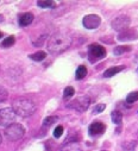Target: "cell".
Returning <instances> with one entry per match:
<instances>
[{"instance_id":"cell-26","label":"cell","mask_w":138,"mask_h":151,"mask_svg":"<svg viewBox=\"0 0 138 151\" xmlns=\"http://www.w3.org/2000/svg\"><path fill=\"white\" fill-rule=\"evenodd\" d=\"M0 144H1V134H0Z\"/></svg>"},{"instance_id":"cell-13","label":"cell","mask_w":138,"mask_h":151,"mask_svg":"<svg viewBox=\"0 0 138 151\" xmlns=\"http://www.w3.org/2000/svg\"><path fill=\"white\" fill-rule=\"evenodd\" d=\"M111 118H112V122L117 125L121 124V120H123V114L119 112V111H113L112 114H111Z\"/></svg>"},{"instance_id":"cell-6","label":"cell","mask_w":138,"mask_h":151,"mask_svg":"<svg viewBox=\"0 0 138 151\" xmlns=\"http://www.w3.org/2000/svg\"><path fill=\"white\" fill-rule=\"evenodd\" d=\"M88 54H89V58L91 61H98V60H101L106 56V50L104 47L99 45V44H92L89 45V49H88Z\"/></svg>"},{"instance_id":"cell-23","label":"cell","mask_w":138,"mask_h":151,"mask_svg":"<svg viewBox=\"0 0 138 151\" xmlns=\"http://www.w3.org/2000/svg\"><path fill=\"white\" fill-rule=\"evenodd\" d=\"M58 120V118L57 117H55V116H51V117H48V118H45L44 119V126H50V125H52L54 123H56Z\"/></svg>"},{"instance_id":"cell-5","label":"cell","mask_w":138,"mask_h":151,"mask_svg":"<svg viewBox=\"0 0 138 151\" xmlns=\"http://www.w3.org/2000/svg\"><path fill=\"white\" fill-rule=\"evenodd\" d=\"M89 104H91V99L88 96H80L74 101H72L68 105V107L75 109L76 112H85L89 107Z\"/></svg>"},{"instance_id":"cell-24","label":"cell","mask_w":138,"mask_h":151,"mask_svg":"<svg viewBox=\"0 0 138 151\" xmlns=\"http://www.w3.org/2000/svg\"><path fill=\"white\" fill-rule=\"evenodd\" d=\"M105 108H106V105H105V104H99V105H96V106L94 107L93 113H95V114H96V113H101Z\"/></svg>"},{"instance_id":"cell-28","label":"cell","mask_w":138,"mask_h":151,"mask_svg":"<svg viewBox=\"0 0 138 151\" xmlns=\"http://www.w3.org/2000/svg\"><path fill=\"white\" fill-rule=\"evenodd\" d=\"M102 151H105V150H102Z\"/></svg>"},{"instance_id":"cell-21","label":"cell","mask_w":138,"mask_h":151,"mask_svg":"<svg viewBox=\"0 0 138 151\" xmlns=\"http://www.w3.org/2000/svg\"><path fill=\"white\" fill-rule=\"evenodd\" d=\"M37 5H38L40 7H42V9H51V7H54L56 4H55V1H38Z\"/></svg>"},{"instance_id":"cell-27","label":"cell","mask_w":138,"mask_h":151,"mask_svg":"<svg viewBox=\"0 0 138 151\" xmlns=\"http://www.w3.org/2000/svg\"><path fill=\"white\" fill-rule=\"evenodd\" d=\"M1 37H3V33H1V32H0V38H1Z\"/></svg>"},{"instance_id":"cell-9","label":"cell","mask_w":138,"mask_h":151,"mask_svg":"<svg viewBox=\"0 0 138 151\" xmlns=\"http://www.w3.org/2000/svg\"><path fill=\"white\" fill-rule=\"evenodd\" d=\"M137 38H138L137 31L136 30H131V29H127V30L120 32L119 36H118V40L119 41H123V42L124 41H134Z\"/></svg>"},{"instance_id":"cell-7","label":"cell","mask_w":138,"mask_h":151,"mask_svg":"<svg viewBox=\"0 0 138 151\" xmlns=\"http://www.w3.org/2000/svg\"><path fill=\"white\" fill-rule=\"evenodd\" d=\"M130 23H131V20H130V18H129L127 16H120V17H117V18L112 22V27H113L116 31L123 32V31H125V30L129 29Z\"/></svg>"},{"instance_id":"cell-17","label":"cell","mask_w":138,"mask_h":151,"mask_svg":"<svg viewBox=\"0 0 138 151\" xmlns=\"http://www.w3.org/2000/svg\"><path fill=\"white\" fill-rule=\"evenodd\" d=\"M130 50H131L130 47H117V48L113 50V54H114L116 56H119V55H121V54H124V52H126V51H130Z\"/></svg>"},{"instance_id":"cell-8","label":"cell","mask_w":138,"mask_h":151,"mask_svg":"<svg viewBox=\"0 0 138 151\" xmlns=\"http://www.w3.org/2000/svg\"><path fill=\"white\" fill-rule=\"evenodd\" d=\"M82 24L86 29L88 30H94L96 27H99V25L101 24V18L96 14H88L83 18Z\"/></svg>"},{"instance_id":"cell-1","label":"cell","mask_w":138,"mask_h":151,"mask_svg":"<svg viewBox=\"0 0 138 151\" xmlns=\"http://www.w3.org/2000/svg\"><path fill=\"white\" fill-rule=\"evenodd\" d=\"M72 44V38L65 33H55L48 41V50L50 54L57 55L65 51Z\"/></svg>"},{"instance_id":"cell-15","label":"cell","mask_w":138,"mask_h":151,"mask_svg":"<svg viewBox=\"0 0 138 151\" xmlns=\"http://www.w3.org/2000/svg\"><path fill=\"white\" fill-rule=\"evenodd\" d=\"M86 75H87V68L85 65H80L78 68V70H76V79L81 80V79H83L86 76Z\"/></svg>"},{"instance_id":"cell-20","label":"cell","mask_w":138,"mask_h":151,"mask_svg":"<svg viewBox=\"0 0 138 151\" xmlns=\"http://www.w3.org/2000/svg\"><path fill=\"white\" fill-rule=\"evenodd\" d=\"M136 145H137V143L133 142V140H131V142L124 143V144H123V149H124L125 151H133L134 147H136Z\"/></svg>"},{"instance_id":"cell-18","label":"cell","mask_w":138,"mask_h":151,"mask_svg":"<svg viewBox=\"0 0 138 151\" xmlns=\"http://www.w3.org/2000/svg\"><path fill=\"white\" fill-rule=\"evenodd\" d=\"M7 98H9V93H7L6 88L0 85V102L6 101V100H7Z\"/></svg>"},{"instance_id":"cell-19","label":"cell","mask_w":138,"mask_h":151,"mask_svg":"<svg viewBox=\"0 0 138 151\" xmlns=\"http://www.w3.org/2000/svg\"><path fill=\"white\" fill-rule=\"evenodd\" d=\"M75 94V89L73 87H67L63 92V98L64 99H69V98H72L73 95Z\"/></svg>"},{"instance_id":"cell-2","label":"cell","mask_w":138,"mask_h":151,"mask_svg":"<svg viewBox=\"0 0 138 151\" xmlns=\"http://www.w3.org/2000/svg\"><path fill=\"white\" fill-rule=\"evenodd\" d=\"M36 104L29 98H18L12 104V109L17 116H20L23 118L32 116L36 112Z\"/></svg>"},{"instance_id":"cell-16","label":"cell","mask_w":138,"mask_h":151,"mask_svg":"<svg viewBox=\"0 0 138 151\" xmlns=\"http://www.w3.org/2000/svg\"><path fill=\"white\" fill-rule=\"evenodd\" d=\"M14 42H16L14 37H13V36H10V37H7V38H5V40L3 41L1 47H3V48H10V47H12V45L14 44Z\"/></svg>"},{"instance_id":"cell-14","label":"cell","mask_w":138,"mask_h":151,"mask_svg":"<svg viewBox=\"0 0 138 151\" xmlns=\"http://www.w3.org/2000/svg\"><path fill=\"white\" fill-rule=\"evenodd\" d=\"M45 56H47V54L44 51H38V52H34V54L30 55V58L33 60V61L40 62V61H43L45 58Z\"/></svg>"},{"instance_id":"cell-12","label":"cell","mask_w":138,"mask_h":151,"mask_svg":"<svg viewBox=\"0 0 138 151\" xmlns=\"http://www.w3.org/2000/svg\"><path fill=\"white\" fill-rule=\"evenodd\" d=\"M123 69H124V67H113V68H110V69H107L105 73H104V76H105V78H112L113 75L118 74Z\"/></svg>"},{"instance_id":"cell-3","label":"cell","mask_w":138,"mask_h":151,"mask_svg":"<svg viewBox=\"0 0 138 151\" xmlns=\"http://www.w3.org/2000/svg\"><path fill=\"white\" fill-rule=\"evenodd\" d=\"M24 133H25V129L20 124H12L9 127H6V130H5V136L11 142L20 139L24 136Z\"/></svg>"},{"instance_id":"cell-25","label":"cell","mask_w":138,"mask_h":151,"mask_svg":"<svg viewBox=\"0 0 138 151\" xmlns=\"http://www.w3.org/2000/svg\"><path fill=\"white\" fill-rule=\"evenodd\" d=\"M62 133H63V126L58 125V126L55 129V131H54V136H55V138H60V137L62 136Z\"/></svg>"},{"instance_id":"cell-4","label":"cell","mask_w":138,"mask_h":151,"mask_svg":"<svg viewBox=\"0 0 138 151\" xmlns=\"http://www.w3.org/2000/svg\"><path fill=\"white\" fill-rule=\"evenodd\" d=\"M14 119H16V113L12 108L6 107L0 109V126L9 127L14 123Z\"/></svg>"},{"instance_id":"cell-11","label":"cell","mask_w":138,"mask_h":151,"mask_svg":"<svg viewBox=\"0 0 138 151\" xmlns=\"http://www.w3.org/2000/svg\"><path fill=\"white\" fill-rule=\"evenodd\" d=\"M32 20H33V14L32 13H30V12L24 13L19 18V25L20 26H27L32 23Z\"/></svg>"},{"instance_id":"cell-22","label":"cell","mask_w":138,"mask_h":151,"mask_svg":"<svg viewBox=\"0 0 138 151\" xmlns=\"http://www.w3.org/2000/svg\"><path fill=\"white\" fill-rule=\"evenodd\" d=\"M137 100H138V92H132L126 96V102H129V104H132Z\"/></svg>"},{"instance_id":"cell-10","label":"cell","mask_w":138,"mask_h":151,"mask_svg":"<svg viewBox=\"0 0 138 151\" xmlns=\"http://www.w3.org/2000/svg\"><path fill=\"white\" fill-rule=\"evenodd\" d=\"M105 129H106V126L104 125L102 123L95 122V123L89 125V130L88 131H89L91 136H99V134H102L104 132H105Z\"/></svg>"}]
</instances>
